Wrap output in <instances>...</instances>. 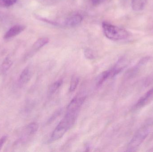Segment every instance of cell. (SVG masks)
Listing matches in <instances>:
<instances>
[{
    "mask_svg": "<svg viewBox=\"0 0 153 152\" xmlns=\"http://www.w3.org/2000/svg\"><path fill=\"white\" fill-rule=\"evenodd\" d=\"M102 31L104 35L114 41H120L127 39L129 33L126 29L107 22L102 23Z\"/></svg>",
    "mask_w": 153,
    "mask_h": 152,
    "instance_id": "cell-2",
    "label": "cell"
},
{
    "mask_svg": "<svg viewBox=\"0 0 153 152\" xmlns=\"http://www.w3.org/2000/svg\"><path fill=\"white\" fill-rule=\"evenodd\" d=\"M94 4H97L100 3L101 0H90Z\"/></svg>",
    "mask_w": 153,
    "mask_h": 152,
    "instance_id": "cell-19",
    "label": "cell"
},
{
    "mask_svg": "<svg viewBox=\"0 0 153 152\" xmlns=\"http://www.w3.org/2000/svg\"><path fill=\"white\" fill-rule=\"evenodd\" d=\"M146 0H132V7L135 11L141 10L144 8Z\"/></svg>",
    "mask_w": 153,
    "mask_h": 152,
    "instance_id": "cell-11",
    "label": "cell"
},
{
    "mask_svg": "<svg viewBox=\"0 0 153 152\" xmlns=\"http://www.w3.org/2000/svg\"><path fill=\"white\" fill-rule=\"evenodd\" d=\"M108 79H110L109 71L108 70L102 72L99 75L96 79V84L98 86H100Z\"/></svg>",
    "mask_w": 153,
    "mask_h": 152,
    "instance_id": "cell-12",
    "label": "cell"
},
{
    "mask_svg": "<svg viewBox=\"0 0 153 152\" xmlns=\"http://www.w3.org/2000/svg\"><path fill=\"white\" fill-rule=\"evenodd\" d=\"M25 27L22 25H15L10 29L4 35V38L9 39L19 35L25 29Z\"/></svg>",
    "mask_w": 153,
    "mask_h": 152,
    "instance_id": "cell-6",
    "label": "cell"
},
{
    "mask_svg": "<svg viewBox=\"0 0 153 152\" xmlns=\"http://www.w3.org/2000/svg\"><path fill=\"white\" fill-rule=\"evenodd\" d=\"M44 2L45 3H50L54 1L55 0H40Z\"/></svg>",
    "mask_w": 153,
    "mask_h": 152,
    "instance_id": "cell-20",
    "label": "cell"
},
{
    "mask_svg": "<svg viewBox=\"0 0 153 152\" xmlns=\"http://www.w3.org/2000/svg\"><path fill=\"white\" fill-rule=\"evenodd\" d=\"M32 72L31 68L27 67L22 72L19 79V83L21 85L28 83L32 77Z\"/></svg>",
    "mask_w": 153,
    "mask_h": 152,
    "instance_id": "cell-7",
    "label": "cell"
},
{
    "mask_svg": "<svg viewBox=\"0 0 153 152\" xmlns=\"http://www.w3.org/2000/svg\"><path fill=\"white\" fill-rule=\"evenodd\" d=\"M153 95V87L149 90L147 93H146L144 96L142 97L137 102V104L135 105L136 108H140L144 105L146 103L147 101L149 100L150 97H151Z\"/></svg>",
    "mask_w": 153,
    "mask_h": 152,
    "instance_id": "cell-10",
    "label": "cell"
},
{
    "mask_svg": "<svg viewBox=\"0 0 153 152\" xmlns=\"http://www.w3.org/2000/svg\"><path fill=\"white\" fill-rule=\"evenodd\" d=\"M85 97H76L74 98L67 108L66 112L77 114L79 113L80 109L84 103Z\"/></svg>",
    "mask_w": 153,
    "mask_h": 152,
    "instance_id": "cell-4",
    "label": "cell"
},
{
    "mask_svg": "<svg viewBox=\"0 0 153 152\" xmlns=\"http://www.w3.org/2000/svg\"><path fill=\"white\" fill-rule=\"evenodd\" d=\"M83 18L79 14H74L67 18L65 21V25L68 27H74L81 24Z\"/></svg>",
    "mask_w": 153,
    "mask_h": 152,
    "instance_id": "cell-5",
    "label": "cell"
},
{
    "mask_svg": "<svg viewBox=\"0 0 153 152\" xmlns=\"http://www.w3.org/2000/svg\"><path fill=\"white\" fill-rule=\"evenodd\" d=\"M84 55L85 58L87 59L92 60L95 58L94 52L90 49H85L84 51Z\"/></svg>",
    "mask_w": 153,
    "mask_h": 152,
    "instance_id": "cell-17",
    "label": "cell"
},
{
    "mask_svg": "<svg viewBox=\"0 0 153 152\" xmlns=\"http://www.w3.org/2000/svg\"><path fill=\"white\" fill-rule=\"evenodd\" d=\"M149 133L146 127L141 128L132 138L128 147V151H134L146 139Z\"/></svg>",
    "mask_w": 153,
    "mask_h": 152,
    "instance_id": "cell-3",
    "label": "cell"
},
{
    "mask_svg": "<svg viewBox=\"0 0 153 152\" xmlns=\"http://www.w3.org/2000/svg\"><path fill=\"white\" fill-rule=\"evenodd\" d=\"M13 62L11 59L9 57H6L1 66V70L2 72L4 73L7 71L10 68Z\"/></svg>",
    "mask_w": 153,
    "mask_h": 152,
    "instance_id": "cell-14",
    "label": "cell"
},
{
    "mask_svg": "<svg viewBox=\"0 0 153 152\" xmlns=\"http://www.w3.org/2000/svg\"><path fill=\"white\" fill-rule=\"evenodd\" d=\"M77 117V115L66 112L65 116L52 133L50 142L57 141L63 137L65 134L73 126Z\"/></svg>",
    "mask_w": 153,
    "mask_h": 152,
    "instance_id": "cell-1",
    "label": "cell"
},
{
    "mask_svg": "<svg viewBox=\"0 0 153 152\" xmlns=\"http://www.w3.org/2000/svg\"><path fill=\"white\" fill-rule=\"evenodd\" d=\"M17 0H0V6L9 7L16 3Z\"/></svg>",
    "mask_w": 153,
    "mask_h": 152,
    "instance_id": "cell-16",
    "label": "cell"
},
{
    "mask_svg": "<svg viewBox=\"0 0 153 152\" xmlns=\"http://www.w3.org/2000/svg\"><path fill=\"white\" fill-rule=\"evenodd\" d=\"M49 42V39L47 37H42L38 39L32 46V51L36 52L47 44Z\"/></svg>",
    "mask_w": 153,
    "mask_h": 152,
    "instance_id": "cell-8",
    "label": "cell"
},
{
    "mask_svg": "<svg viewBox=\"0 0 153 152\" xmlns=\"http://www.w3.org/2000/svg\"><path fill=\"white\" fill-rule=\"evenodd\" d=\"M7 139V136H4L3 137L1 138V140H0V150H1L2 147L3 145L4 144L5 142H6Z\"/></svg>",
    "mask_w": 153,
    "mask_h": 152,
    "instance_id": "cell-18",
    "label": "cell"
},
{
    "mask_svg": "<svg viewBox=\"0 0 153 152\" xmlns=\"http://www.w3.org/2000/svg\"><path fill=\"white\" fill-rule=\"evenodd\" d=\"M79 82V78L77 76H74L71 79L70 83V93H73L76 90L78 83Z\"/></svg>",
    "mask_w": 153,
    "mask_h": 152,
    "instance_id": "cell-15",
    "label": "cell"
},
{
    "mask_svg": "<svg viewBox=\"0 0 153 152\" xmlns=\"http://www.w3.org/2000/svg\"><path fill=\"white\" fill-rule=\"evenodd\" d=\"M62 84L63 80L62 79L57 80L56 82L52 84L49 87L48 91V96H51L54 94L61 87Z\"/></svg>",
    "mask_w": 153,
    "mask_h": 152,
    "instance_id": "cell-9",
    "label": "cell"
},
{
    "mask_svg": "<svg viewBox=\"0 0 153 152\" xmlns=\"http://www.w3.org/2000/svg\"><path fill=\"white\" fill-rule=\"evenodd\" d=\"M38 124L36 122H33L28 125L26 128V131L27 134L28 135H32L35 134L39 129Z\"/></svg>",
    "mask_w": 153,
    "mask_h": 152,
    "instance_id": "cell-13",
    "label": "cell"
}]
</instances>
